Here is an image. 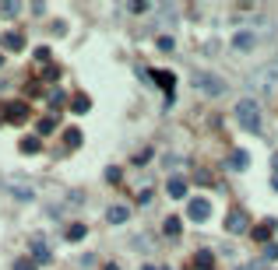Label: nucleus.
Wrapping results in <instances>:
<instances>
[{"label":"nucleus","instance_id":"obj_27","mask_svg":"<svg viewBox=\"0 0 278 270\" xmlns=\"http://www.w3.org/2000/svg\"><path fill=\"white\" fill-rule=\"evenodd\" d=\"M14 270H39L32 260H14Z\"/></svg>","mask_w":278,"mask_h":270},{"label":"nucleus","instance_id":"obj_8","mask_svg":"<svg viewBox=\"0 0 278 270\" xmlns=\"http://www.w3.org/2000/svg\"><path fill=\"white\" fill-rule=\"evenodd\" d=\"M254 46H257V32H236V35H232V49L246 53V49H254Z\"/></svg>","mask_w":278,"mask_h":270},{"label":"nucleus","instance_id":"obj_30","mask_svg":"<svg viewBox=\"0 0 278 270\" xmlns=\"http://www.w3.org/2000/svg\"><path fill=\"white\" fill-rule=\"evenodd\" d=\"M35 60H42V64H46V60H50V49H46V46H39V49H35Z\"/></svg>","mask_w":278,"mask_h":270},{"label":"nucleus","instance_id":"obj_18","mask_svg":"<svg viewBox=\"0 0 278 270\" xmlns=\"http://www.w3.org/2000/svg\"><path fill=\"white\" fill-rule=\"evenodd\" d=\"M85 235H88V228H85V224H70V228H67V242H81Z\"/></svg>","mask_w":278,"mask_h":270},{"label":"nucleus","instance_id":"obj_20","mask_svg":"<svg viewBox=\"0 0 278 270\" xmlns=\"http://www.w3.org/2000/svg\"><path fill=\"white\" fill-rule=\"evenodd\" d=\"M18 11H21V4H14V0H7V4H0V18H14Z\"/></svg>","mask_w":278,"mask_h":270},{"label":"nucleus","instance_id":"obj_25","mask_svg":"<svg viewBox=\"0 0 278 270\" xmlns=\"http://www.w3.org/2000/svg\"><path fill=\"white\" fill-rule=\"evenodd\" d=\"M152 161V151H148V147H144V151H138L134 155V165H148Z\"/></svg>","mask_w":278,"mask_h":270},{"label":"nucleus","instance_id":"obj_28","mask_svg":"<svg viewBox=\"0 0 278 270\" xmlns=\"http://www.w3.org/2000/svg\"><path fill=\"white\" fill-rule=\"evenodd\" d=\"M106 183H120V169H106Z\"/></svg>","mask_w":278,"mask_h":270},{"label":"nucleus","instance_id":"obj_33","mask_svg":"<svg viewBox=\"0 0 278 270\" xmlns=\"http://www.w3.org/2000/svg\"><path fill=\"white\" fill-rule=\"evenodd\" d=\"M0 67H4V56H0Z\"/></svg>","mask_w":278,"mask_h":270},{"label":"nucleus","instance_id":"obj_11","mask_svg":"<svg viewBox=\"0 0 278 270\" xmlns=\"http://www.w3.org/2000/svg\"><path fill=\"white\" fill-rule=\"evenodd\" d=\"M152 78H155L158 84H162V88H166V92H169V98H173V88H176V78H173V74H166V70H155V74H152Z\"/></svg>","mask_w":278,"mask_h":270},{"label":"nucleus","instance_id":"obj_14","mask_svg":"<svg viewBox=\"0 0 278 270\" xmlns=\"http://www.w3.org/2000/svg\"><path fill=\"white\" fill-rule=\"evenodd\" d=\"M169 197H176V200L187 197V183L183 179H169Z\"/></svg>","mask_w":278,"mask_h":270},{"label":"nucleus","instance_id":"obj_5","mask_svg":"<svg viewBox=\"0 0 278 270\" xmlns=\"http://www.w3.org/2000/svg\"><path fill=\"white\" fill-rule=\"evenodd\" d=\"M187 218H190V221H197V224H204V221L211 218V204L204 200V197H194V200L187 204Z\"/></svg>","mask_w":278,"mask_h":270},{"label":"nucleus","instance_id":"obj_32","mask_svg":"<svg viewBox=\"0 0 278 270\" xmlns=\"http://www.w3.org/2000/svg\"><path fill=\"white\" fill-rule=\"evenodd\" d=\"M144 270H158V267H152V263H148V267H144Z\"/></svg>","mask_w":278,"mask_h":270},{"label":"nucleus","instance_id":"obj_19","mask_svg":"<svg viewBox=\"0 0 278 270\" xmlns=\"http://www.w3.org/2000/svg\"><path fill=\"white\" fill-rule=\"evenodd\" d=\"M21 151L25 155H39V137H21Z\"/></svg>","mask_w":278,"mask_h":270},{"label":"nucleus","instance_id":"obj_3","mask_svg":"<svg viewBox=\"0 0 278 270\" xmlns=\"http://www.w3.org/2000/svg\"><path fill=\"white\" fill-rule=\"evenodd\" d=\"M236 123L243 130H250V133L261 130V106H257L254 98H240L236 102Z\"/></svg>","mask_w":278,"mask_h":270},{"label":"nucleus","instance_id":"obj_16","mask_svg":"<svg viewBox=\"0 0 278 270\" xmlns=\"http://www.w3.org/2000/svg\"><path fill=\"white\" fill-rule=\"evenodd\" d=\"M271 228H275V221H264V224H257V228L250 232L257 242H268V235H271Z\"/></svg>","mask_w":278,"mask_h":270},{"label":"nucleus","instance_id":"obj_15","mask_svg":"<svg viewBox=\"0 0 278 270\" xmlns=\"http://www.w3.org/2000/svg\"><path fill=\"white\" fill-rule=\"evenodd\" d=\"M64 144L70 147V151H74V147H81V130H74V127L64 130Z\"/></svg>","mask_w":278,"mask_h":270},{"label":"nucleus","instance_id":"obj_7","mask_svg":"<svg viewBox=\"0 0 278 270\" xmlns=\"http://www.w3.org/2000/svg\"><path fill=\"white\" fill-rule=\"evenodd\" d=\"M0 116H4L7 123H18V119L28 116V102H7V106L0 109Z\"/></svg>","mask_w":278,"mask_h":270},{"label":"nucleus","instance_id":"obj_31","mask_svg":"<svg viewBox=\"0 0 278 270\" xmlns=\"http://www.w3.org/2000/svg\"><path fill=\"white\" fill-rule=\"evenodd\" d=\"M271 165H275V172H278V155H275V158H271Z\"/></svg>","mask_w":278,"mask_h":270},{"label":"nucleus","instance_id":"obj_2","mask_svg":"<svg viewBox=\"0 0 278 270\" xmlns=\"http://www.w3.org/2000/svg\"><path fill=\"white\" fill-rule=\"evenodd\" d=\"M190 84H194V92L208 95V98H218V95H226V81L218 78V74H211V70H194V78H190Z\"/></svg>","mask_w":278,"mask_h":270},{"label":"nucleus","instance_id":"obj_23","mask_svg":"<svg viewBox=\"0 0 278 270\" xmlns=\"http://www.w3.org/2000/svg\"><path fill=\"white\" fill-rule=\"evenodd\" d=\"M46 102H50V109H60V106H64V92H60V88H56V92H50Z\"/></svg>","mask_w":278,"mask_h":270},{"label":"nucleus","instance_id":"obj_9","mask_svg":"<svg viewBox=\"0 0 278 270\" xmlns=\"http://www.w3.org/2000/svg\"><path fill=\"white\" fill-rule=\"evenodd\" d=\"M127 218H130V207H120V204H113L109 211H106V221L109 224H123Z\"/></svg>","mask_w":278,"mask_h":270},{"label":"nucleus","instance_id":"obj_22","mask_svg":"<svg viewBox=\"0 0 278 270\" xmlns=\"http://www.w3.org/2000/svg\"><path fill=\"white\" fill-rule=\"evenodd\" d=\"M56 78H60V67H56V64H46V67H42V81H56Z\"/></svg>","mask_w":278,"mask_h":270},{"label":"nucleus","instance_id":"obj_17","mask_svg":"<svg viewBox=\"0 0 278 270\" xmlns=\"http://www.w3.org/2000/svg\"><path fill=\"white\" fill-rule=\"evenodd\" d=\"M194 270H211V253L208 249H201L194 256Z\"/></svg>","mask_w":278,"mask_h":270},{"label":"nucleus","instance_id":"obj_24","mask_svg":"<svg viewBox=\"0 0 278 270\" xmlns=\"http://www.w3.org/2000/svg\"><path fill=\"white\" fill-rule=\"evenodd\" d=\"M173 46H176V39H173V35H162V39H158V49H162V53H169Z\"/></svg>","mask_w":278,"mask_h":270},{"label":"nucleus","instance_id":"obj_12","mask_svg":"<svg viewBox=\"0 0 278 270\" xmlns=\"http://www.w3.org/2000/svg\"><path fill=\"white\" fill-rule=\"evenodd\" d=\"M4 49H11V53H18V49H25V39H21L18 32H7V35H4Z\"/></svg>","mask_w":278,"mask_h":270},{"label":"nucleus","instance_id":"obj_29","mask_svg":"<svg viewBox=\"0 0 278 270\" xmlns=\"http://www.w3.org/2000/svg\"><path fill=\"white\" fill-rule=\"evenodd\" d=\"M264 256H268V260H278V246H275V242H268V249H264Z\"/></svg>","mask_w":278,"mask_h":270},{"label":"nucleus","instance_id":"obj_10","mask_svg":"<svg viewBox=\"0 0 278 270\" xmlns=\"http://www.w3.org/2000/svg\"><path fill=\"white\" fill-rule=\"evenodd\" d=\"M246 165H250V155H246V151H232V155H229V169H236V172H243Z\"/></svg>","mask_w":278,"mask_h":270},{"label":"nucleus","instance_id":"obj_1","mask_svg":"<svg viewBox=\"0 0 278 270\" xmlns=\"http://www.w3.org/2000/svg\"><path fill=\"white\" fill-rule=\"evenodd\" d=\"M250 88L264 98H275L278 95V64H264L250 74Z\"/></svg>","mask_w":278,"mask_h":270},{"label":"nucleus","instance_id":"obj_6","mask_svg":"<svg viewBox=\"0 0 278 270\" xmlns=\"http://www.w3.org/2000/svg\"><path fill=\"white\" fill-rule=\"evenodd\" d=\"M246 228H250V218H246V211H240V207H236V211L226 214V232H229V235H243Z\"/></svg>","mask_w":278,"mask_h":270},{"label":"nucleus","instance_id":"obj_26","mask_svg":"<svg viewBox=\"0 0 278 270\" xmlns=\"http://www.w3.org/2000/svg\"><path fill=\"white\" fill-rule=\"evenodd\" d=\"M53 127H56V123H53L50 116H46V119H39V133H53Z\"/></svg>","mask_w":278,"mask_h":270},{"label":"nucleus","instance_id":"obj_13","mask_svg":"<svg viewBox=\"0 0 278 270\" xmlns=\"http://www.w3.org/2000/svg\"><path fill=\"white\" fill-rule=\"evenodd\" d=\"M180 228H183L180 218H166V224H162V232H166L169 238H180Z\"/></svg>","mask_w":278,"mask_h":270},{"label":"nucleus","instance_id":"obj_4","mask_svg":"<svg viewBox=\"0 0 278 270\" xmlns=\"http://www.w3.org/2000/svg\"><path fill=\"white\" fill-rule=\"evenodd\" d=\"M28 249H32V263L35 267L39 263H53V253H50V246H46L42 235H28Z\"/></svg>","mask_w":278,"mask_h":270},{"label":"nucleus","instance_id":"obj_21","mask_svg":"<svg viewBox=\"0 0 278 270\" xmlns=\"http://www.w3.org/2000/svg\"><path fill=\"white\" fill-rule=\"evenodd\" d=\"M70 109H74V112H88V109H92V98H85V95H78L74 102H70Z\"/></svg>","mask_w":278,"mask_h":270}]
</instances>
